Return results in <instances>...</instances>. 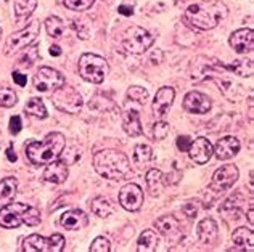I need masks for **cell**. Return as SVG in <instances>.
I'll use <instances>...</instances> for the list:
<instances>
[{"mask_svg": "<svg viewBox=\"0 0 254 252\" xmlns=\"http://www.w3.org/2000/svg\"><path fill=\"white\" fill-rule=\"evenodd\" d=\"M28 205L21 202H11L0 209V227L3 228H16L23 223L24 212Z\"/></svg>", "mask_w": 254, "mask_h": 252, "instance_id": "12", "label": "cell"}, {"mask_svg": "<svg viewBox=\"0 0 254 252\" xmlns=\"http://www.w3.org/2000/svg\"><path fill=\"white\" fill-rule=\"evenodd\" d=\"M90 251L92 252H110L111 246H110V241L106 240L105 236H98L93 240V243L90 244Z\"/></svg>", "mask_w": 254, "mask_h": 252, "instance_id": "39", "label": "cell"}, {"mask_svg": "<svg viewBox=\"0 0 254 252\" xmlns=\"http://www.w3.org/2000/svg\"><path fill=\"white\" fill-rule=\"evenodd\" d=\"M158 244H159V236L156 235V231L145 230L143 233L138 236L137 251L138 252H153L158 249Z\"/></svg>", "mask_w": 254, "mask_h": 252, "instance_id": "24", "label": "cell"}, {"mask_svg": "<svg viewBox=\"0 0 254 252\" xmlns=\"http://www.w3.org/2000/svg\"><path fill=\"white\" fill-rule=\"evenodd\" d=\"M232 241H233V249L232 251H254V233L246 227H242L233 231L232 235Z\"/></svg>", "mask_w": 254, "mask_h": 252, "instance_id": "20", "label": "cell"}, {"mask_svg": "<svg viewBox=\"0 0 254 252\" xmlns=\"http://www.w3.org/2000/svg\"><path fill=\"white\" fill-rule=\"evenodd\" d=\"M39 32H41V23L39 21H31L24 29L11 34L5 42L3 53L5 56H11L15 53L24 50L26 47L34 44V41L39 37Z\"/></svg>", "mask_w": 254, "mask_h": 252, "instance_id": "5", "label": "cell"}, {"mask_svg": "<svg viewBox=\"0 0 254 252\" xmlns=\"http://www.w3.org/2000/svg\"><path fill=\"white\" fill-rule=\"evenodd\" d=\"M64 238L62 235H52L44 238L41 235H31L23 243V251L26 252H62L64 249Z\"/></svg>", "mask_w": 254, "mask_h": 252, "instance_id": "8", "label": "cell"}, {"mask_svg": "<svg viewBox=\"0 0 254 252\" xmlns=\"http://www.w3.org/2000/svg\"><path fill=\"white\" fill-rule=\"evenodd\" d=\"M110 66L105 58L93 55V53H84L79 58V74L87 82L102 84L105 77L108 76Z\"/></svg>", "mask_w": 254, "mask_h": 252, "instance_id": "4", "label": "cell"}, {"mask_svg": "<svg viewBox=\"0 0 254 252\" xmlns=\"http://www.w3.org/2000/svg\"><path fill=\"white\" fill-rule=\"evenodd\" d=\"M153 45V36L140 26H130L123 37V49L132 55H140Z\"/></svg>", "mask_w": 254, "mask_h": 252, "instance_id": "7", "label": "cell"}, {"mask_svg": "<svg viewBox=\"0 0 254 252\" xmlns=\"http://www.w3.org/2000/svg\"><path fill=\"white\" fill-rule=\"evenodd\" d=\"M0 41H2V28H0Z\"/></svg>", "mask_w": 254, "mask_h": 252, "instance_id": "48", "label": "cell"}, {"mask_svg": "<svg viewBox=\"0 0 254 252\" xmlns=\"http://www.w3.org/2000/svg\"><path fill=\"white\" fill-rule=\"evenodd\" d=\"M37 58H39V53H37V47L34 45V47H26L24 49V53H23V56L19 58V68H31L32 64H34L37 61Z\"/></svg>", "mask_w": 254, "mask_h": 252, "instance_id": "33", "label": "cell"}, {"mask_svg": "<svg viewBox=\"0 0 254 252\" xmlns=\"http://www.w3.org/2000/svg\"><path fill=\"white\" fill-rule=\"evenodd\" d=\"M23 223L29 225V227H36V225L41 223V212H39V209L28 205V209H26L24 217H23Z\"/></svg>", "mask_w": 254, "mask_h": 252, "instance_id": "36", "label": "cell"}, {"mask_svg": "<svg viewBox=\"0 0 254 252\" xmlns=\"http://www.w3.org/2000/svg\"><path fill=\"white\" fill-rule=\"evenodd\" d=\"M248 220L251 225L254 223V209L253 207H250V210H248Z\"/></svg>", "mask_w": 254, "mask_h": 252, "instance_id": "47", "label": "cell"}, {"mask_svg": "<svg viewBox=\"0 0 254 252\" xmlns=\"http://www.w3.org/2000/svg\"><path fill=\"white\" fill-rule=\"evenodd\" d=\"M68 175H69L68 164L64 161H58V159L50 164H47V167L44 170V180L53 185L63 183L66 178H68Z\"/></svg>", "mask_w": 254, "mask_h": 252, "instance_id": "19", "label": "cell"}, {"mask_svg": "<svg viewBox=\"0 0 254 252\" xmlns=\"http://www.w3.org/2000/svg\"><path fill=\"white\" fill-rule=\"evenodd\" d=\"M196 235L198 240L201 241L204 246H214L219 240V228L217 223L212 218H203L196 227Z\"/></svg>", "mask_w": 254, "mask_h": 252, "instance_id": "17", "label": "cell"}, {"mask_svg": "<svg viewBox=\"0 0 254 252\" xmlns=\"http://www.w3.org/2000/svg\"><path fill=\"white\" fill-rule=\"evenodd\" d=\"M230 69L240 77H251L253 76V61L251 59H235L232 63Z\"/></svg>", "mask_w": 254, "mask_h": 252, "instance_id": "32", "label": "cell"}, {"mask_svg": "<svg viewBox=\"0 0 254 252\" xmlns=\"http://www.w3.org/2000/svg\"><path fill=\"white\" fill-rule=\"evenodd\" d=\"M119 204L126 210L137 212L143 205V191L135 183H127L119 191Z\"/></svg>", "mask_w": 254, "mask_h": 252, "instance_id": "11", "label": "cell"}, {"mask_svg": "<svg viewBox=\"0 0 254 252\" xmlns=\"http://www.w3.org/2000/svg\"><path fill=\"white\" fill-rule=\"evenodd\" d=\"M95 3V0H64V6L69 10L74 11H82L90 8V6Z\"/></svg>", "mask_w": 254, "mask_h": 252, "instance_id": "37", "label": "cell"}, {"mask_svg": "<svg viewBox=\"0 0 254 252\" xmlns=\"http://www.w3.org/2000/svg\"><path fill=\"white\" fill-rule=\"evenodd\" d=\"M60 223L63 225V227L66 230H81L84 228L87 223H89V218H87V215L84 214L82 210L79 209H72V210H66L64 214L62 215V220H60Z\"/></svg>", "mask_w": 254, "mask_h": 252, "instance_id": "21", "label": "cell"}, {"mask_svg": "<svg viewBox=\"0 0 254 252\" xmlns=\"http://www.w3.org/2000/svg\"><path fill=\"white\" fill-rule=\"evenodd\" d=\"M37 6V0H15L13 10L18 18H28L34 13Z\"/></svg>", "mask_w": 254, "mask_h": 252, "instance_id": "28", "label": "cell"}, {"mask_svg": "<svg viewBox=\"0 0 254 252\" xmlns=\"http://www.w3.org/2000/svg\"><path fill=\"white\" fill-rule=\"evenodd\" d=\"M230 47L235 50L237 53H248L253 50L254 45V32L253 29H238L230 36Z\"/></svg>", "mask_w": 254, "mask_h": 252, "instance_id": "16", "label": "cell"}, {"mask_svg": "<svg viewBox=\"0 0 254 252\" xmlns=\"http://www.w3.org/2000/svg\"><path fill=\"white\" fill-rule=\"evenodd\" d=\"M50 55L52 56H60V55H62V49H60L58 45H52V47H50Z\"/></svg>", "mask_w": 254, "mask_h": 252, "instance_id": "46", "label": "cell"}, {"mask_svg": "<svg viewBox=\"0 0 254 252\" xmlns=\"http://www.w3.org/2000/svg\"><path fill=\"white\" fill-rule=\"evenodd\" d=\"M189 154L196 164H206V162H209V159L212 157L214 148L208 138L199 137L195 142H191Z\"/></svg>", "mask_w": 254, "mask_h": 252, "instance_id": "15", "label": "cell"}, {"mask_svg": "<svg viewBox=\"0 0 254 252\" xmlns=\"http://www.w3.org/2000/svg\"><path fill=\"white\" fill-rule=\"evenodd\" d=\"M212 148H214V154H216L217 159H220V161H227V159H232L233 156L238 154L242 145H240L238 138H235V137H224V138H220V140L216 143V147H212Z\"/></svg>", "mask_w": 254, "mask_h": 252, "instance_id": "18", "label": "cell"}, {"mask_svg": "<svg viewBox=\"0 0 254 252\" xmlns=\"http://www.w3.org/2000/svg\"><path fill=\"white\" fill-rule=\"evenodd\" d=\"M169 134V124L164 121H158L155 125H153V138L155 140H164Z\"/></svg>", "mask_w": 254, "mask_h": 252, "instance_id": "38", "label": "cell"}, {"mask_svg": "<svg viewBox=\"0 0 254 252\" xmlns=\"http://www.w3.org/2000/svg\"><path fill=\"white\" fill-rule=\"evenodd\" d=\"M93 167L108 180H121L130 169V161L118 150H102L93 156Z\"/></svg>", "mask_w": 254, "mask_h": 252, "instance_id": "3", "label": "cell"}, {"mask_svg": "<svg viewBox=\"0 0 254 252\" xmlns=\"http://www.w3.org/2000/svg\"><path fill=\"white\" fill-rule=\"evenodd\" d=\"M127 98L132 101H137V103H145L146 98H148V90L145 87L133 85V87H129V90H127Z\"/></svg>", "mask_w": 254, "mask_h": 252, "instance_id": "35", "label": "cell"}, {"mask_svg": "<svg viewBox=\"0 0 254 252\" xmlns=\"http://www.w3.org/2000/svg\"><path fill=\"white\" fill-rule=\"evenodd\" d=\"M64 84V77L62 72L53 68L42 66L34 76V87L39 92H55Z\"/></svg>", "mask_w": 254, "mask_h": 252, "instance_id": "9", "label": "cell"}, {"mask_svg": "<svg viewBox=\"0 0 254 252\" xmlns=\"http://www.w3.org/2000/svg\"><path fill=\"white\" fill-rule=\"evenodd\" d=\"M155 227L161 235L169 236V235L174 233V231L179 230L180 223L174 215H164V217H159L158 220L155 222Z\"/></svg>", "mask_w": 254, "mask_h": 252, "instance_id": "26", "label": "cell"}, {"mask_svg": "<svg viewBox=\"0 0 254 252\" xmlns=\"http://www.w3.org/2000/svg\"><path fill=\"white\" fill-rule=\"evenodd\" d=\"M133 162L138 169H143V167H148V165L155 161V154H153V150L148 145H137L133 148Z\"/></svg>", "mask_w": 254, "mask_h": 252, "instance_id": "23", "label": "cell"}, {"mask_svg": "<svg viewBox=\"0 0 254 252\" xmlns=\"http://www.w3.org/2000/svg\"><path fill=\"white\" fill-rule=\"evenodd\" d=\"M6 159H8L10 162H15L16 161V154L13 152V147H8V150H6Z\"/></svg>", "mask_w": 254, "mask_h": 252, "instance_id": "45", "label": "cell"}, {"mask_svg": "<svg viewBox=\"0 0 254 252\" xmlns=\"http://www.w3.org/2000/svg\"><path fill=\"white\" fill-rule=\"evenodd\" d=\"M13 81H15V84H18L19 87H24L26 84H28V77H26L24 74H21V72H18V71H13Z\"/></svg>", "mask_w": 254, "mask_h": 252, "instance_id": "43", "label": "cell"}, {"mask_svg": "<svg viewBox=\"0 0 254 252\" xmlns=\"http://www.w3.org/2000/svg\"><path fill=\"white\" fill-rule=\"evenodd\" d=\"M52 101L57 109L68 112V114H77L82 108V97L79 95V92L74 87L66 84L53 92Z\"/></svg>", "mask_w": 254, "mask_h": 252, "instance_id": "6", "label": "cell"}, {"mask_svg": "<svg viewBox=\"0 0 254 252\" xmlns=\"http://www.w3.org/2000/svg\"><path fill=\"white\" fill-rule=\"evenodd\" d=\"M18 103V95L11 89H0V108H13Z\"/></svg>", "mask_w": 254, "mask_h": 252, "instance_id": "34", "label": "cell"}, {"mask_svg": "<svg viewBox=\"0 0 254 252\" xmlns=\"http://www.w3.org/2000/svg\"><path fill=\"white\" fill-rule=\"evenodd\" d=\"M66 138L60 132H52L42 142H29L26 145V157L34 165H47L62 156Z\"/></svg>", "mask_w": 254, "mask_h": 252, "instance_id": "2", "label": "cell"}, {"mask_svg": "<svg viewBox=\"0 0 254 252\" xmlns=\"http://www.w3.org/2000/svg\"><path fill=\"white\" fill-rule=\"evenodd\" d=\"M45 29L50 37H62L64 32V23L58 16H49L45 21Z\"/></svg>", "mask_w": 254, "mask_h": 252, "instance_id": "30", "label": "cell"}, {"mask_svg": "<svg viewBox=\"0 0 254 252\" xmlns=\"http://www.w3.org/2000/svg\"><path fill=\"white\" fill-rule=\"evenodd\" d=\"M184 108L193 114H206L211 109V98L201 92H189L184 98Z\"/></svg>", "mask_w": 254, "mask_h": 252, "instance_id": "13", "label": "cell"}, {"mask_svg": "<svg viewBox=\"0 0 254 252\" xmlns=\"http://www.w3.org/2000/svg\"><path fill=\"white\" fill-rule=\"evenodd\" d=\"M176 145H177V148L180 151H184V152H189L190 150V145H191V138L189 135H182V137H177V140H176Z\"/></svg>", "mask_w": 254, "mask_h": 252, "instance_id": "40", "label": "cell"}, {"mask_svg": "<svg viewBox=\"0 0 254 252\" xmlns=\"http://www.w3.org/2000/svg\"><path fill=\"white\" fill-rule=\"evenodd\" d=\"M182 212L187 215V218H195L198 214V205L195 202H189L182 207Z\"/></svg>", "mask_w": 254, "mask_h": 252, "instance_id": "42", "label": "cell"}, {"mask_svg": "<svg viewBox=\"0 0 254 252\" xmlns=\"http://www.w3.org/2000/svg\"><path fill=\"white\" fill-rule=\"evenodd\" d=\"M123 129L129 137H138L142 135V122H140L138 111L127 109L123 114Z\"/></svg>", "mask_w": 254, "mask_h": 252, "instance_id": "22", "label": "cell"}, {"mask_svg": "<svg viewBox=\"0 0 254 252\" xmlns=\"http://www.w3.org/2000/svg\"><path fill=\"white\" fill-rule=\"evenodd\" d=\"M146 187H148V191L151 193V196L159 195V191H161V187H163L161 170H158V169L148 170V174H146Z\"/></svg>", "mask_w": 254, "mask_h": 252, "instance_id": "27", "label": "cell"}, {"mask_svg": "<svg viewBox=\"0 0 254 252\" xmlns=\"http://www.w3.org/2000/svg\"><path fill=\"white\" fill-rule=\"evenodd\" d=\"M18 182L15 177H6L0 182V200H10L16 195Z\"/></svg>", "mask_w": 254, "mask_h": 252, "instance_id": "31", "label": "cell"}, {"mask_svg": "<svg viewBox=\"0 0 254 252\" xmlns=\"http://www.w3.org/2000/svg\"><path fill=\"white\" fill-rule=\"evenodd\" d=\"M174 98H176V90L172 87L159 89L155 95V100H153V114L158 119H163L166 116V112H168L172 106Z\"/></svg>", "mask_w": 254, "mask_h": 252, "instance_id": "14", "label": "cell"}, {"mask_svg": "<svg viewBox=\"0 0 254 252\" xmlns=\"http://www.w3.org/2000/svg\"><path fill=\"white\" fill-rule=\"evenodd\" d=\"M24 111L28 112V114L34 116V117H39V119H45L47 117V108L44 101L41 98H31V100L26 103L24 106Z\"/></svg>", "mask_w": 254, "mask_h": 252, "instance_id": "29", "label": "cell"}, {"mask_svg": "<svg viewBox=\"0 0 254 252\" xmlns=\"http://www.w3.org/2000/svg\"><path fill=\"white\" fill-rule=\"evenodd\" d=\"M10 132L11 134H19L21 132V129H23V122H21V117L19 116H13L11 119H10Z\"/></svg>", "mask_w": 254, "mask_h": 252, "instance_id": "41", "label": "cell"}, {"mask_svg": "<svg viewBox=\"0 0 254 252\" xmlns=\"http://www.w3.org/2000/svg\"><path fill=\"white\" fill-rule=\"evenodd\" d=\"M227 15V6L222 2H203L190 5L184 13V21L191 28L208 31L216 28Z\"/></svg>", "mask_w": 254, "mask_h": 252, "instance_id": "1", "label": "cell"}, {"mask_svg": "<svg viewBox=\"0 0 254 252\" xmlns=\"http://www.w3.org/2000/svg\"><path fill=\"white\" fill-rule=\"evenodd\" d=\"M238 177H240V172L237 169V165L227 164L224 167H220L214 172L209 188L212 191H217V193H222V191L233 187V183L238 180Z\"/></svg>", "mask_w": 254, "mask_h": 252, "instance_id": "10", "label": "cell"}, {"mask_svg": "<svg viewBox=\"0 0 254 252\" xmlns=\"http://www.w3.org/2000/svg\"><path fill=\"white\" fill-rule=\"evenodd\" d=\"M118 11L121 13V15H124V16H132L133 15V8L129 5H119Z\"/></svg>", "mask_w": 254, "mask_h": 252, "instance_id": "44", "label": "cell"}, {"mask_svg": "<svg viewBox=\"0 0 254 252\" xmlns=\"http://www.w3.org/2000/svg\"><path fill=\"white\" fill-rule=\"evenodd\" d=\"M90 209H92L93 214L98 215V217H102V218L110 217L113 212H115V207L111 205V202L106 200V198H103V196L93 198L92 202H90Z\"/></svg>", "mask_w": 254, "mask_h": 252, "instance_id": "25", "label": "cell"}]
</instances>
